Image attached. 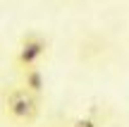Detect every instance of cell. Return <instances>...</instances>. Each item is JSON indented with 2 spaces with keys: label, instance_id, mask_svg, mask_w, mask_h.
<instances>
[{
  "label": "cell",
  "instance_id": "cell-1",
  "mask_svg": "<svg viewBox=\"0 0 129 127\" xmlns=\"http://www.w3.org/2000/svg\"><path fill=\"white\" fill-rule=\"evenodd\" d=\"M5 113L17 122H34L41 113V96H36L22 84L12 86L5 94Z\"/></svg>",
  "mask_w": 129,
  "mask_h": 127
},
{
  "label": "cell",
  "instance_id": "cell-2",
  "mask_svg": "<svg viewBox=\"0 0 129 127\" xmlns=\"http://www.w3.org/2000/svg\"><path fill=\"white\" fill-rule=\"evenodd\" d=\"M48 50V41L36 31H29L22 36V43H19L17 50V65L19 70H26V67H34Z\"/></svg>",
  "mask_w": 129,
  "mask_h": 127
},
{
  "label": "cell",
  "instance_id": "cell-3",
  "mask_svg": "<svg viewBox=\"0 0 129 127\" xmlns=\"http://www.w3.org/2000/svg\"><path fill=\"white\" fill-rule=\"evenodd\" d=\"M22 86H26L29 91H34L36 96L43 94V89H46V79H43V72L36 70V65L34 67H26V70H22Z\"/></svg>",
  "mask_w": 129,
  "mask_h": 127
},
{
  "label": "cell",
  "instance_id": "cell-4",
  "mask_svg": "<svg viewBox=\"0 0 129 127\" xmlns=\"http://www.w3.org/2000/svg\"><path fill=\"white\" fill-rule=\"evenodd\" d=\"M72 127H98V125L93 122L91 118H79V120H77V122H74Z\"/></svg>",
  "mask_w": 129,
  "mask_h": 127
}]
</instances>
